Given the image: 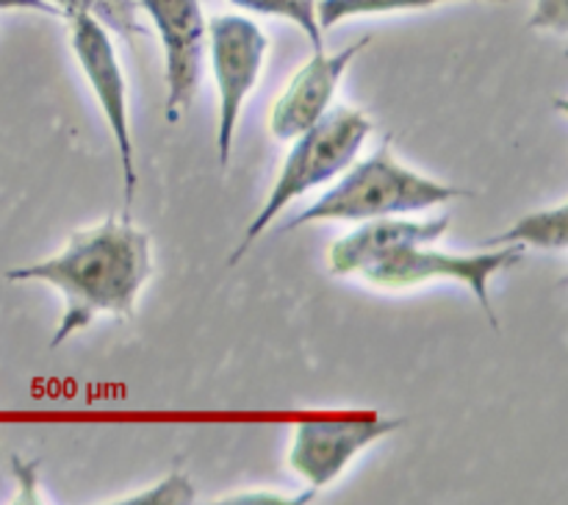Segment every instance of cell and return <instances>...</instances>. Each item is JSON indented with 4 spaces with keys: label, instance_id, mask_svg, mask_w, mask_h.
I'll list each match as a JSON object with an SVG mask.
<instances>
[{
    "label": "cell",
    "instance_id": "obj_4",
    "mask_svg": "<svg viewBox=\"0 0 568 505\" xmlns=\"http://www.w3.org/2000/svg\"><path fill=\"white\" fill-rule=\"evenodd\" d=\"M525 250L514 244H497V248L477 250V253H447L430 244H399L388 250L381 259L369 261L358 277L381 289H410L430 281H458L469 286L477 303L483 305L491 325L497 327V311L488 297V283L497 272L521 264Z\"/></svg>",
    "mask_w": 568,
    "mask_h": 505
},
{
    "label": "cell",
    "instance_id": "obj_5",
    "mask_svg": "<svg viewBox=\"0 0 568 505\" xmlns=\"http://www.w3.org/2000/svg\"><path fill=\"white\" fill-rule=\"evenodd\" d=\"M211 70H214L220 114H216V159L227 166L236 142V125L242 117L244 100L258 83L264 70L270 39L250 17L222 14L209 22Z\"/></svg>",
    "mask_w": 568,
    "mask_h": 505
},
{
    "label": "cell",
    "instance_id": "obj_13",
    "mask_svg": "<svg viewBox=\"0 0 568 505\" xmlns=\"http://www.w3.org/2000/svg\"><path fill=\"white\" fill-rule=\"evenodd\" d=\"M44 3L53 6L61 17H98L105 28L122 33V37H136V33L144 31L142 20H139L136 0H44Z\"/></svg>",
    "mask_w": 568,
    "mask_h": 505
},
{
    "label": "cell",
    "instance_id": "obj_19",
    "mask_svg": "<svg viewBox=\"0 0 568 505\" xmlns=\"http://www.w3.org/2000/svg\"><path fill=\"white\" fill-rule=\"evenodd\" d=\"M0 11H39V14L61 17L59 11L50 3H44V0H0Z\"/></svg>",
    "mask_w": 568,
    "mask_h": 505
},
{
    "label": "cell",
    "instance_id": "obj_6",
    "mask_svg": "<svg viewBox=\"0 0 568 505\" xmlns=\"http://www.w3.org/2000/svg\"><path fill=\"white\" fill-rule=\"evenodd\" d=\"M70 20V42L75 53L78 67L87 78L89 89L94 92L100 111H103L109 131L114 137L116 153H120L122 181H125V203L131 205L136 198V161H133V133H131V111H128V81L122 72L120 55H116L111 33L98 17L72 14Z\"/></svg>",
    "mask_w": 568,
    "mask_h": 505
},
{
    "label": "cell",
    "instance_id": "obj_14",
    "mask_svg": "<svg viewBox=\"0 0 568 505\" xmlns=\"http://www.w3.org/2000/svg\"><path fill=\"white\" fill-rule=\"evenodd\" d=\"M231 3L244 11H255V14L292 20L308 37L314 50H325V33H322L320 22H316V3L320 0H231Z\"/></svg>",
    "mask_w": 568,
    "mask_h": 505
},
{
    "label": "cell",
    "instance_id": "obj_16",
    "mask_svg": "<svg viewBox=\"0 0 568 505\" xmlns=\"http://www.w3.org/2000/svg\"><path fill=\"white\" fill-rule=\"evenodd\" d=\"M527 28H532V31H552L564 37L568 31V0H536Z\"/></svg>",
    "mask_w": 568,
    "mask_h": 505
},
{
    "label": "cell",
    "instance_id": "obj_8",
    "mask_svg": "<svg viewBox=\"0 0 568 505\" xmlns=\"http://www.w3.org/2000/svg\"><path fill=\"white\" fill-rule=\"evenodd\" d=\"M136 3L153 20L164 48V114L170 122H178L197 94L203 78L205 44H209L203 6L200 0H136Z\"/></svg>",
    "mask_w": 568,
    "mask_h": 505
},
{
    "label": "cell",
    "instance_id": "obj_7",
    "mask_svg": "<svg viewBox=\"0 0 568 505\" xmlns=\"http://www.w3.org/2000/svg\"><path fill=\"white\" fill-rule=\"evenodd\" d=\"M399 425H403L399 420L375 414L303 420L294 425L288 466L308 483V492L316 494L338 481L366 447L381 442Z\"/></svg>",
    "mask_w": 568,
    "mask_h": 505
},
{
    "label": "cell",
    "instance_id": "obj_1",
    "mask_svg": "<svg viewBox=\"0 0 568 505\" xmlns=\"http://www.w3.org/2000/svg\"><path fill=\"white\" fill-rule=\"evenodd\" d=\"M153 275L150 233L131 220L109 216L70 236L59 253L6 272L9 281H42L64 297V314L55 325L50 347L81 333L100 314L128 320L136 311L139 292Z\"/></svg>",
    "mask_w": 568,
    "mask_h": 505
},
{
    "label": "cell",
    "instance_id": "obj_17",
    "mask_svg": "<svg viewBox=\"0 0 568 505\" xmlns=\"http://www.w3.org/2000/svg\"><path fill=\"white\" fill-rule=\"evenodd\" d=\"M14 466V477L20 483V497L17 503H39V483H37V464H22L20 458L11 461Z\"/></svg>",
    "mask_w": 568,
    "mask_h": 505
},
{
    "label": "cell",
    "instance_id": "obj_10",
    "mask_svg": "<svg viewBox=\"0 0 568 505\" xmlns=\"http://www.w3.org/2000/svg\"><path fill=\"white\" fill-rule=\"evenodd\" d=\"M449 225H453L449 214H438L433 220H414V216L366 220L331 244L327 266L333 275H358L369 261L381 259L399 244H436L449 231Z\"/></svg>",
    "mask_w": 568,
    "mask_h": 505
},
{
    "label": "cell",
    "instance_id": "obj_3",
    "mask_svg": "<svg viewBox=\"0 0 568 505\" xmlns=\"http://www.w3.org/2000/svg\"><path fill=\"white\" fill-rule=\"evenodd\" d=\"M369 133L372 120L364 111L338 105V109H327L320 122H314L308 131L292 139L294 144L288 150L286 161H283L281 172H277L275 183H272L270 198L261 205L258 214L250 220L247 231H244L242 242L236 244L227 264H239L288 203L342 175L358 159Z\"/></svg>",
    "mask_w": 568,
    "mask_h": 505
},
{
    "label": "cell",
    "instance_id": "obj_9",
    "mask_svg": "<svg viewBox=\"0 0 568 505\" xmlns=\"http://www.w3.org/2000/svg\"><path fill=\"white\" fill-rule=\"evenodd\" d=\"M366 44H369V37L347 44L338 53L314 50V55L294 72L288 87L283 89V94L272 105V137L283 139V142H292L300 133L308 131L314 122H320L325 117V111L331 109L333 94H336L344 72L349 70V64L358 59V53Z\"/></svg>",
    "mask_w": 568,
    "mask_h": 505
},
{
    "label": "cell",
    "instance_id": "obj_11",
    "mask_svg": "<svg viewBox=\"0 0 568 505\" xmlns=\"http://www.w3.org/2000/svg\"><path fill=\"white\" fill-rule=\"evenodd\" d=\"M488 248L497 244H514V248H538V250H558L564 253L568 244V205L558 203L552 209H538L516 220L508 231L488 239Z\"/></svg>",
    "mask_w": 568,
    "mask_h": 505
},
{
    "label": "cell",
    "instance_id": "obj_18",
    "mask_svg": "<svg viewBox=\"0 0 568 505\" xmlns=\"http://www.w3.org/2000/svg\"><path fill=\"white\" fill-rule=\"evenodd\" d=\"M311 497H286V494H275V492H242L233 494V497L220 499V503H236V505H288V503H308Z\"/></svg>",
    "mask_w": 568,
    "mask_h": 505
},
{
    "label": "cell",
    "instance_id": "obj_2",
    "mask_svg": "<svg viewBox=\"0 0 568 505\" xmlns=\"http://www.w3.org/2000/svg\"><path fill=\"white\" fill-rule=\"evenodd\" d=\"M464 189L399 164L392 144L353 161L336 183L286 222V231L311 222H366L381 216H414L464 198Z\"/></svg>",
    "mask_w": 568,
    "mask_h": 505
},
{
    "label": "cell",
    "instance_id": "obj_15",
    "mask_svg": "<svg viewBox=\"0 0 568 505\" xmlns=\"http://www.w3.org/2000/svg\"><path fill=\"white\" fill-rule=\"evenodd\" d=\"M197 497V488L183 472H170L142 492L122 497L120 505H189Z\"/></svg>",
    "mask_w": 568,
    "mask_h": 505
},
{
    "label": "cell",
    "instance_id": "obj_12",
    "mask_svg": "<svg viewBox=\"0 0 568 505\" xmlns=\"http://www.w3.org/2000/svg\"><path fill=\"white\" fill-rule=\"evenodd\" d=\"M455 3V0H320L316 3V22L322 33L331 31L333 26L353 17H375V14H397V11H425L433 6ZM505 3V0H494Z\"/></svg>",
    "mask_w": 568,
    "mask_h": 505
}]
</instances>
